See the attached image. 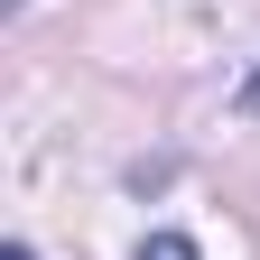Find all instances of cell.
<instances>
[{
	"label": "cell",
	"instance_id": "cell-1",
	"mask_svg": "<svg viewBox=\"0 0 260 260\" xmlns=\"http://www.w3.org/2000/svg\"><path fill=\"white\" fill-rule=\"evenodd\" d=\"M130 260H205V251H195L186 233H149V242H140V251H130Z\"/></svg>",
	"mask_w": 260,
	"mask_h": 260
},
{
	"label": "cell",
	"instance_id": "cell-2",
	"mask_svg": "<svg viewBox=\"0 0 260 260\" xmlns=\"http://www.w3.org/2000/svg\"><path fill=\"white\" fill-rule=\"evenodd\" d=\"M233 112H242V121H251V112H260V75H251V84H242V93H233Z\"/></svg>",
	"mask_w": 260,
	"mask_h": 260
},
{
	"label": "cell",
	"instance_id": "cell-3",
	"mask_svg": "<svg viewBox=\"0 0 260 260\" xmlns=\"http://www.w3.org/2000/svg\"><path fill=\"white\" fill-rule=\"evenodd\" d=\"M0 260H38V251H28V242H10V251H0Z\"/></svg>",
	"mask_w": 260,
	"mask_h": 260
}]
</instances>
